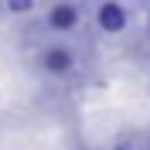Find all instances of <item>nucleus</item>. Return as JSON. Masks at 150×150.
<instances>
[{"instance_id":"obj_5","label":"nucleus","mask_w":150,"mask_h":150,"mask_svg":"<svg viewBox=\"0 0 150 150\" xmlns=\"http://www.w3.org/2000/svg\"><path fill=\"white\" fill-rule=\"evenodd\" d=\"M112 150H143V147H140L137 140H120V143H116Z\"/></svg>"},{"instance_id":"obj_4","label":"nucleus","mask_w":150,"mask_h":150,"mask_svg":"<svg viewBox=\"0 0 150 150\" xmlns=\"http://www.w3.org/2000/svg\"><path fill=\"white\" fill-rule=\"evenodd\" d=\"M7 7L21 14V10H31V7H34V0H7Z\"/></svg>"},{"instance_id":"obj_1","label":"nucleus","mask_w":150,"mask_h":150,"mask_svg":"<svg viewBox=\"0 0 150 150\" xmlns=\"http://www.w3.org/2000/svg\"><path fill=\"white\" fill-rule=\"evenodd\" d=\"M99 24H103V31H123V24H126L123 7L120 4H106V7L99 10Z\"/></svg>"},{"instance_id":"obj_3","label":"nucleus","mask_w":150,"mask_h":150,"mask_svg":"<svg viewBox=\"0 0 150 150\" xmlns=\"http://www.w3.org/2000/svg\"><path fill=\"white\" fill-rule=\"evenodd\" d=\"M68 65H72V55H68L65 48H51L48 51V68L51 72H65Z\"/></svg>"},{"instance_id":"obj_2","label":"nucleus","mask_w":150,"mask_h":150,"mask_svg":"<svg viewBox=\"0 0 150 150\" xmlns=\"http://www.w3.org/2000/svg\"><path fill=\"white\" fill-rule=\"evenodd\" d=\"M79 21V14H75V7H68V4H58L55 10H51V28H58V31H68Z\"/></svg>"}]
</instances>
